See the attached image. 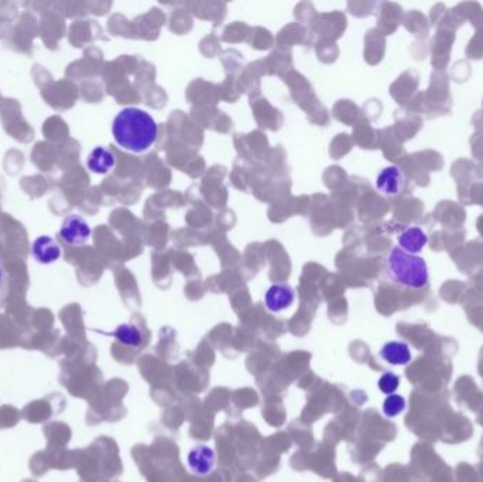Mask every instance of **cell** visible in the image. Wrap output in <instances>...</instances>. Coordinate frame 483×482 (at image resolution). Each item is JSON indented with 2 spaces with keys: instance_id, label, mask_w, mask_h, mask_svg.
I'll return each instance as SVG.
<instances>
[{
  "instance_id": "6da1fadb",
  "label": "cell",
  "mask_w": 483,
  "mask_h": 482,
  "mask_svg": "<svg viewBox=\"0 0 483 482\" xmlns=\"http://www.w3.org/2000/svg\"><path fill=\"white\" fill-rule=\"evenodd\" d=\"M115 142L126 151L144 153L150 150L158 136L154 118L140 108H125L114 119Z\"/></svg>"
},
{
  "instance_id": "7a4b0ae2",
  "label": "cell",
  "mask_w": 483,
  "mask_h": 482,
  "mask_svg": "<svg viewBox=\"0 0 483 482\" xmlns=\"http://www.w3.org/2000/svg\"><path fill=\"white\" fill-rule=\"evenodd\" d=\"M386 269L393 283L402 289L424 290L428 287V269L420 256L393 248L386 260Z\"/></svg>"
},
{
  "instance_id": "3957f363",
  "label": "cell",
  "mask_w": 483,
  "mask_h": 482,
  "mask_svg": "<svg viewBox=\"0 0 483 482\" xmlns=\"http://www.w3.org/2000/svg\"><path fill=\"white\" fill-rule=\"evenodd\" d=\"M452 108L449 79L445 71H434L425 92L416 99V109L428 118L448 115Z\"/></svg>"
},
{
  "instance_id": "277c9868",
  "label": "cell",
  "mask_w": 483,
  "mask_h": 482,
  "mask_svg": "<svg viewBox=\"0 0 483 482\" xmlns=\"http://www.w3.org/2000/svg\"><path fill=\"white\" fill-rule=\"evenodd\" d=\"M444 167V158L434 150H422L411 156V165L407 169H401L406 177L413 178L420 187L429 184V173L438 171Z\"/></svg>"
},
{
  "instance_id": "5b68a950",
  "label": "cell",
  "mask_w": 483,
  "mask_h": 482,
  "mask_svg": "<svg viewBox=\"0 0 483 482\" xmlns=\"http://www.w3.org/2000/svg\"><path fill=\"white\" fill-rule=\"evenodd\" d=\"M465 220H466V212L464 207L445 200L437 204L434 212L429 213V217L425 218V222H428V225L438 222L447 231H458V229H462Z\"/></svg>"
},
{
  "instance_id": "8992f818",
  "label": "cell",
  "mask_w": 483,
  "mask_h": 482,
  "mask_svg": "<svg viewBox=\"0 0 483 482\" xmlns=\"http://www.w3.org/2000/svg\"><path fill=\"white\" fill-rule=\"evenodd\" d=\"M407 177L398 166L383 169L378 178H376V189H378L382 196L389 198L400 197L407 190Z\"/></svg>"
},
{
  "instance_id": "52a82bcc",
  "label": "cell",
  "mask_w": 483,
  "mask_h": 482,
  "mask_svg": "<svg viewBox=\"0 0 483 482\" xmlns=\"http://www.w3.org/2000/svg\"><path fill=\"white\" fill-rule=\"evenodd\" d=\"M91 235H92V229L87 222V220L80 216H76V213H71V216H68L63 221V225L60 229V236L63 238L64 242L74 247L85 245L89 240Z\"/></svg>"
},
{
  "instance_id": "ba28073f",
  "label": "cell",
  "mask_w": 483,
  "mask_h": 482,
  "mask_svg": "<svg viewBox=\"0 0 483 482\" xmlns=\"http://www.w3.org/2000/svg\"><path fill=\"white\" fill-rule=\"evenodd\" d=\"M217 464V452L206 444L195 446L186 455V465L194 475H209Z\"/></svg>"
},
{
  "instance_id": "9c48e42d",
  "label": "cell",
  "mask_w": 483,
  "mask_h": 482,
  "mask_svg": "<svg viewBox=\"0 0 483 482\" xmlns=\"http://www.w3.org/2000/svg\"><path fill=\"white\" fill-rule=\"evenodd\" d=\"M455 41V32L438 29L431 41V64L436 71H444L449 64L452 44Z\"/></svg>"
},
{
  "instance_id": "30bf717a",
  "label": "cell",
  "mask_w": 483,
  "mask_h": 482,
  "mask_svg": "<svg viewBox=\"0 0 483 482\" xmlns=\"http://www.w3.org/2000/svg\"><path fill=\"white\" fill-rule=\"evenodd\" d=\"M295 300V291L287 283H276L267 289L264 294L266 308L272 313H283L288 310Z\"/></svg>"
},
{
  "instance_id": "8fae6325",
  "label": "cell",
  "mask_w": 483,
  "mask_h": 482,
  "mask_svg": "<svg viewBox=\"0 0 483 482\" xmlns=\"http://www.w3.org/2000/svg\"><path fill=\"white\" fill-rule=\"evenodd\" d=\"M32 256L41 264H51L61 258V247L56 239L43 235L32 244Z\"/></svg>"
},
{
  "instance_id": "7c38bea8",
  "label": "cell",
  "mask_w": 483,
  "mask_h": 482,
  "mask_svg": "<svg viewBox=\"0 0 483 482\" xmlns=\"http://www.w3.org/2000/svg\"><path fill=\"white\" fill-rule=\"evenodd\" d=\"M451 258L464 273H472L477 266H480V242L471 240Z\"/></svg>"
},
{
  "instance_id": "4fadbf2b",
  "label": "cell",
  "mask_w": 483,
  "mask_h": 482,
  "mask_svg": "<svg viewBox=\"0 0 483 482\" xmlns=\"http://www.w3.org/2000/svg\"><path fill=\"white\" fill-rule=\"evenodd\" d=\"M379 355L385 362H387L389 365H394V366L409 365L413 359L409 345L406 342H401V341H390V342L385 344Z\"/></svg>"
},
{
  "instance_id": "5bb4252c",
  "label": "cell",
  "mask_w": 483,
  "mask_h": 482,
  "mask_svg": "<svg viewBox=\"0 0 483 482\" xmlns=\"http://www.w3.org/2000/svg\"><path fill=\"white\" fill-rule=\"evenodd\" d=\"M116 165L115 154L103 146L95 147L87 158V167L95 174H107Z\"/></svg>"
},
{
  "instance_id": "9a60e30c",
  "label": "cell",
  "mask_w": 483,
  "mask_h": 482,
  "mask_svg": "<svg viewBox=\"0 0 483 482\" xmlns=\"http://www.w3.org/2000/svg\"><path fill=\"white\" fill-rule=\"evenodd\" d=\"M427 242H428V238L425 232L418 227L407 228L398 235L400 249L411 255L421 252L422 248L427 245Z\"/></svg>"
},
{
  "instance_id": "2e32d148",
  "label": "cell",
  "mask_w": 483,
  "mask_h": 482,
  "mask_svg": "<svg viewBox=\"0 0 483 482\" xmlns=\"http://www.w3.org/2000/svg\"><path fill=\"white\" fill-rule=\"evenodd\" d=\"M453 12L464 21L469 20L476 30L483 29V9L476 2H464L453 8Z\"/></svg>"
},
{
  "instance_id": "e0dca14e",
  "label": "cell",
  "mask_w": 483,
  "mask_h": 482,
  "mask_svg": "<svg viewBox=\"0 0 483 482\" xmlns=\"http://www.w3.org/2000/svg\"><path fill=\"white\" fill-rule=\"evenodd\" d=\"M112 335L120 344L127 346H140L143 342V334L140 328L134 324H122L112 333Z\"/></svg>"
},
{
  "instance_id": "ac0fdd59",
  "label": "cell",
  "mask_w": 483,
  "mask_h": 482,
  "mask_svg": "<svg viewBox=\"0 0 483 482\" xmlns=\"http://www.w3.org/2000/svg\"><path fill=\"white\" fill-rule=\"evenodd\" d=\"M406 406H407L406 399L402 397L401 395L393 393V395H389L383 401V413L386 417L393 419V417H397L398 415L405 412Z\"/></svg>"
},
{
  "instance_id": "d6986e66",
  "label": "cell",
  "mask_w": 483,
  "mask_h": 482,
  "mask_svg": "<svg viewBox=\"0 0 483 482\" xmlns=\"http://www.w3.org/2000/svg\"><path fill=\"white\" fill-rule=\"evenodd\" d=\"M465 54L471 60H482L483 59V29L477 30L476 34L471 39Z\"/></svg>"
},
{
  "instance_id": "ffe728a7",
  "label": "cell",
  "mask_w": 483,
  "mask_h": 482,
  "mask_svg": "<svg viewBox=\"0 0 483 482\" xmlns=\"http://www.w3.org/2000/svg\"><path fill=\"white\" fill-rule=\"evenodd\" d=\"M378 386L380 389L382 393L385 395H393L396 393V390L398 389L400 386V378H398V375L393 373V372H385L382 377L379 378V382H378Z\"/></svg>"
},
{
  "instance_id": "44dd1931",
  "label": "cell",
  "mask_w": 483,
  "mask_h": 482,
  "mask_svg": "<svg viewBox=\"0 0 483 482\" xmlns=\"http://www.w3.org/2000/svg\"><path fill=\"white\" fill-rule=\"evenodd\" d=\"M410 17H413V25H409V29L410 32L413 33H417L418 36L422 37V40H425L428 32H429V21H428V17L424 16L422 13L420 12H411L410 13Z\"/></svg>"
},
{
  "instance_id": "7402d4cb",
  "label": "cell",
  "mask_w": 483,
  "mask_h": 482,
  "mask_svg": "<svg viewBox=\"0 0 483 482\" xmlns=\"http://www.w3.org/2000/svg\"><path fill=\"white\" fill-rule=\"evenodd\" d=\"M465 205H471V204H476V205H482L483 207V177L479 178L476 182H473L471 185V189L466 194V198L464 201Z\"/></svg>"
},
{
  "instance_id": "603a6c76",
  "label": "cell",
  "mask_w": 483,
  "mask_h": 482,
  "mask_svg": "<svg viewBox=\"0 0 483 482\" xmlns=\"http://www.w3.org/2000/svg\"><path fill=\"white\" fill-rule=\"evenodd\" d=\"M471 150L476 160L483 165V133H475L471 138Z\"/></svg>"
},
{
  "instance_id": "cb8c5ba5",
  "label": "cell",
  "mask_w": 483,
  "mask_h": 482,
  "mask_svg": "<svg viewBox=\"0 0 483 482\" xmlns=\"http://www.w3.org/2000/svg\"><path fill=\"white\" fill-rule=\"evenodd\" d=\"M472 123L477 133H483V111L475 114V116L472 118Z\"/></svg>"
},
{
  "instance_id": "d4e9b609",
  "label": "cell",
  "mask_w": 483,
  "mask_h": 482,
  "mask_svg": "<svg viewBox=\"0 0 483 482\" xmlns=\"http://www.w3.org/2000/svg\"><path fill=\"white\" fill-rule=\"evenodd\" d=\"M476 227H477V231H479L480 236L483 238V216H480V217L477 218V221H476Z\"/></svg>"
},
{
  "instance_id": "484cf974",
  "label": "cell",
  "mask_w": 483,
  "mask_h": 482,
  "mask_svg": "<svg viewBox=\"0 0 483 482\" xmlns=\"http://www.w3.org/2000/svg\"><path fill=\"white\" fill-rule=\"evenodd\" d=\"M2 279H3V269H2V264H0V283H2Z\"/></svg>"
}]
</instances>
